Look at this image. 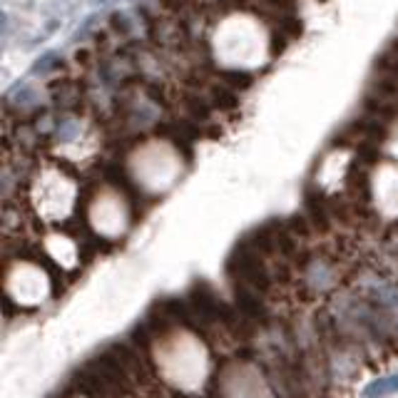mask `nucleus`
Here are the masks:
<instances>
[{
    "label": "nucleus",
    "instance_id": "f257e3e1",
    "mask_svg": "<svg viewBox=\"0 0 398 398\" xmlns=\"http://www.w3.org/2000/svg\"><path fill=\"white\" fill-rule=\"evenodd\" d=\"M274 20H277V28H274V30L282 32V35L289 37V40H298V37L304 35V20H301L298 13H291V16H277Z\"/></svg>",
    "mask_w": 398,
    "mask_h": 398
},
{
    "label": "nucleus",
    "instance_id": "f03ea898",
    "mask_svg": "<svg viewBox=\"0 0 398 398\" xmlns=\"http://www.w3.org/2000/svg\"><path fill=\"white\" fill-rule=\"evenodd\" d=\"M373 70H376V73H381L383 78L398 80V53H396V50H391V47H388L386 53L378 55L376 63H373Z\"/></svg>",
    "mask_w": 398,
    "mask_h": 398
},
{
    "label": "nucleus",
    "instance_id": "7ed1b4c3",
    "mask_svg": "<svg viewBox=\"0 0 398 398\" xmlns=\"http://www.w3.org/2000/svg\"><path fill=\"white\" fill-rule=\"evenodd\" d=\"M212 105L219 107V110H234L236 105H239V100H236V92L234 90H229L227 85H219V88L212 90Z\"/></svg>",
    "mask_w": 398,
    "mask_h": 398
},
{
    "label": "nucleus",
    "instance_id": "20e7f679",
    "mask_svg": "<svg viewBox=\"0 0 398 398\" xmlns=\"http://www.w3.org/2000/svg\"><path fill=\"white\" fill-rule=\"evenodd\" d=\"M219 78H222V83H224L229 90H246V88H252V75L241 73V70H222Z\"/></svg>",
    "mask_w": 398,
    "mask_h": 398
},
{
    "label": "nucleus",
    "instance_id": "39448f33",
    "mask_svg": "<svg viewBox=\"0 0 398 398\" xmlns=\"http://www.w3.org/2000/svg\"><path fill=\"white\" fill-rule=\"evenodd\" d=\"M184 107H187L197 120H207V117H210V105H207L202 97H197V95H187V97H184Z\"/></svg>",
    "mask_w": 398,
    "mask_h": 398
},
{
    "label": "nucleus",
    "instance_id": "423d86ee",
    "mask_svg": "<svg viewBox=\"0 0 398 398\" xmlns=\"http://www.w3.org/2000/svg\"><path fill=\"white\" fill-rule=\"evenodd\" d=\"M269 8L274 11V16H291L296 13V3L294 0H264Z\"/></svg>",
    "mask_w": 398,
    "mask_h": 398
},
{
    "label": "nucleus",
    "instance_id": "0eeeda50",
    "mask_svg": "<svg viewBox=\"0 0 398 398\" xmlns=\"http://www.w3.org/2000/svg\"><path fill=\"white\" fill-rule=\"evenodd\" d=\"M159 6L169 13H187L194 6V0H159Z\"/></svg>",
    "mask_w": 398,
    "mask_h": 398
},
{
    "label": "nucleus",
    "instance_id": "6e6552de",
    "mask_svg": "<svg viewBox=\"0 0 398 398\" xmlns=\"http://www.w3.org/2000/svg\"><path fill=\"white\" fill-rule=\"evenodd\" d=\"M287 42H289V37H284L282 32L272 30V42H269V50H272L274 58H277V55H282L284 50H287Z\"/></svg>",
    "mask_w": 398,
    "mask_h": 398
},
{
    "label": "nucleus",
    "instance_id": "1a4fd4ad",
    "mask_svg": "<svg viewBox=\"0 0 398 398\" xmlns=\"http://www.w3.org/2000/svg\"><path fill=\"white\" fill-rule=\"evenodd\" d=\"M391 50H396V53H398V37H396V40L391 42Z\"/></svg>",
    "mask_w": 398,
    "mask_h": 398
},
{
    "label": "nucleus",
    "instance_id": "9d476101",
    "mask_svg": "<svg viewBox=\"0 0 398 398\" xmlns=\"http://www.w3.org/2000/svg\"><path fill=\"white\" fill-rule=\"evenodd\" d=\"M316 3H329V0H316Z\"/></svg>",
    "mask_w": 398,
    "mask_h": 398
}]
</instances>
